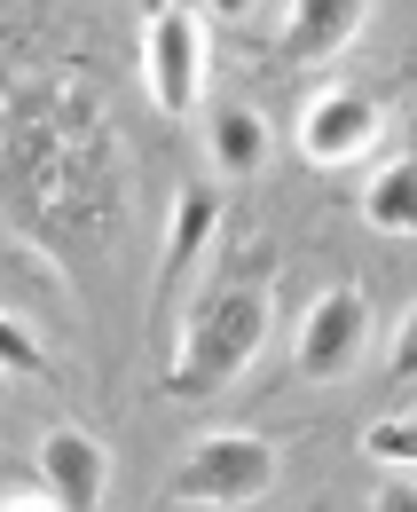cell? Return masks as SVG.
I'll return each mask as SVG.
<instances>
[{
	"mask_svg": "<svg viewBox=\"0 0 417 512\" xmlns=\"http://www.w3.org/2000/svg\"><path fill=\"white\" fill-rule=\"evenodd\" d=\"M260 339H268V268H237L189 308V331H181V355H174L166 386L174 394H221L260 355Z\"/></svg>",
	"mask_w": 417,
	"mask_h": 512,
	"instance_id": "cell-1",
	"label": "cell"
},
{
	"mask_svg": "<svg viewBox=\"0 0 417 512\" xmlns=\"http://www.w3.org/2000/svg\"><path fill=\"white\" fill-rule=\"evenodd\" d=\"M268 489H276V442L260 434H205L166 481L174 505H252Z\"/></svg>",
	"mask_w": 417,
	"mask_h": 512,
	"instance_id": "cell-2",
	"label": "cell"
},
{
	"mask_svg": "<svg viewBox=\"0 0 417 512\" xmlns=\"http://www.w3.org/2000/svg\"><path fill=\"white\" fill-rule=\"evenodd\" d=\"M213 16H252V0H205Z\"/></svg>",
	"mask_w": 417,
	"mask_h": 512,
	"instance_id": "cell-15",
	"label": "cell"
},
{
	"mask_svg": "<svg viewBox=\"0 0 417 512\" xmlns=\"http://www.w3.org/2000/svg\"><path fill=\"white\" fill-rule=\"evenodd\" d=\"M362 339H370V308H362L355 284H331L307 316H299V379H347L362 355Z\"/></svg>",
	"mask_w": 417,
	"mask_h": 512,
	"instance_id": "cell-4",
	"label": "cell"
},
{
	"mask_svg": "<svg viewBox=\"0 0 417 512\" xmlns=\"http://www.w3.org/2000/svg\"><path fill=\"white\" fill-rule=\"evenodd\" d=\"M362 221H370L378 237H417V158L378 166V182L362 190Z\"/></svg>",
	"mask_w": 417,
	"mask_h": 512,
	"instance_id": "cell-9",
	"label": "cell"
},
{
	"mask_svg": "<svg viewBox=\"0 0 417 512\" xmlns=\"http://www.w3.org/2000/svg\"><path fill=\"white\" fill-rule=\"evenodd\" d=\"M142 79H150V103L166 119L197 111V95H205V16L189 0H158L150 40H142Z\"/></svg>",
	"mask_w": 417,
	"mask_h": 512,
	"instance_id": "cell-3",
	"label": "cell"
},
{
	"mask_svg": "<svg viewBox=\"0 0 417 512\" xmlns=\"http://www.w3.org/2000/svg\"><path fill=\"white\" fill-rule=\"evenodd\" d=\"M362 16H370V0H284L276 64H331L362 32Z\"/></svg>",
	"mask_w": 417,
	"mask_h": 512,
	"instance_id": "cell-6",
	"label": "cell"
},
{
	"mask_svg": "<svg viewBox=\"0 0 417 512\" xmlns=\"http://www.w3.org/2000/svg\"><path fill=\"white\" fill-rule=\"evenodd\" d=\"M362 449H370L378 465H417V426H402V418H378V426L362 434Z\"/></svg>",
	"mask_w": 417,
	"mask_h": 512,
	"instance_id": "cell-11",
	"label": "cell"
},
{
	"mask_svg": "<svg viewBox=\"0 0 417 512\" xmlns=\"http://www.w3.org/2000/svg\"><path fill=\"white\" fill-rule=\"evenodd\" d=\"M0 363H8L16 379H40V371H48V355L32 347V331H24L16 316H0Z\"/></svg>",
	"mask_w": 417,
	"mask_h": 512,
	"instance_id": "cell-12",
	"label": "cell"
},
{
	"mask_svg": "<svg viewBox=\"0 0 417 512\" xmlns=\"http://www.w3.org/2000/svg\"><path fill=\"white\" fill-rule=\"evenodd\" d=\"M378 505H394V512H417V489H410V481H402V489H386Z\"/></svg>",
	"mask_w": 417,
	"mask_h": 512,
	"instance_id": "cell-14",
	"label": "cell"
},
{
	"mask_svg": "<svg viewBox=\"0 0 417 512\" xmlns=\"http://www.w3.org/2000/svg\"><path fill=\"white\" fill-rule=\"evenodd\" d=\"M378 127H386L378 95L331 87V95H315V103L299 111V150H307V166H347V158H362V150L378 142Z\"/></svg>",
	"mask_w": 417,
	"mask_h": 512,
	"instance_id": "cell-5",
	"label": "cell"
},
{
	"mask_svg": "<svg viewBox=\"0 0 417 512\" xmlns=\"http://www.w3.org/2000/svg\"><path fill=\"white\" fill-rule=\"evenodd\" d=\"M213 158H221V174H252V166L268 158L260 111H221V119H213Z\"/></svg>",
	"mask_w": 417,
	"mask_h": 512,
	"instance_id": "cell-10",
	"label": "cell"
},
{
	"mask_svg": "<svg viewBox=\"0 0 417 512\" xmlns=\"http://www.w3.org/2000/svg\"><path fill=\"white\" fill-rule=\"evenodd\" d=\"M394 379H417V308L402 316V331H394Z\"/></svg>",
	"mask_w": 417,
	"mask_h": 512,
	"instance_id": "cell-13",
	"label": "cell"
},
{
	"mask_svg": "<svg viewBox=\"0 0 417 512\" xmlns=\"http://www.w3.org/2000/svg\"><path fill=\"white\" fill-rule=\"evenodd\" d=\"M213 229H221V190H181L174 197V229H166V260H158V300L181 284V268L213 245Z\"/></svg>",
	"mask_w": 417,
	"mask_h": 512,
	"instance_id": "cell-8",
	"label": "cell"
},
{
	"mask_svg": "<svg viewBox=\"0 0 417 512\" xmlns=\"http://www.w3.org/2000/svg\"><path fill=\"white\" fill-rule=\"evenodd\" d=\"M40 481H48V497H56L63 512H87V505H103L111 457H103V442H95L87 426H48V434H40Z\"/></svg>",
	"mask_w": 417,
	"mask_h": 512,
	"instance_id": "cell-7",
	"label": "cell"
}]
</instances>
